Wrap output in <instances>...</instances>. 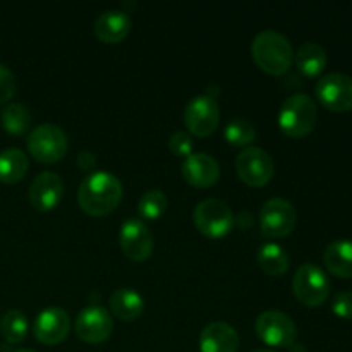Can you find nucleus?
<instances>
[{
    "mask_svg": "<svg viewBox=\"0 0 352 352\" xmlns=\"http://www.w3.org/2000/svg\"><path fill=\"white\" fill-rule=\"evenodd\" d=\"M168 148L177 157H189L192 153V138L184 131H175L168 140Z\"/></svg>",
    "mask_w": 352,
    "mask_h": 352,
    "instance_id": "28",
    "label": "nucleus"
},
{
    "mask_svg": "<svg viewBox=\"0 0 352 352\" xmlns=\"http://www.w3.org/2000/svg\"><path fill=\"white\" fill-rule=\"evenodd\" d=\"M220 122V107L213 95H196L189 100L184 110V124L189 134L198 138H206L215 133Z\"/></svg>",
    "mask_w": 352,
    "mask_h": 352,
    "instance_id": "8",
    "label": "nucleus"
},
{
    "mask_svg": "<svg viewBox=\"0 0 352 352\" xmlns=\"http://www.w3.org/2000/svg\"><path fill=\"white\" fill-rule=\"evenodd\" d=\"M298 213L285 198H272L260 210V229L267 237H285L294 230Z\"/></svg>",
    "mask_w": 352,
    "mask_h": 352,
    "instance_id": "12",
    "label": "nucleus"
},
{
    "mask_svg": "<svg viewBox=\"0 0 352 352\" xmlns=\"http://www.w3.org/2000/svg\"><path fill=\"white\" fill-rule=\"evenodd\" d=\"M236 170L241 181L253 188H260L274 177V158L260 146L244 148L236 158Z\"/></svg>",
    "mask_w": 352,
    "mask_h": 352,
    "instance_id": "10",
    "label": "nucleus"
},
{
    "mask_svg": "<svg viewBox=\"0 0 352 352\" xmlns=\"http://www.w3.org/2000/svg\"><path fill=\"white\" fill-rule=\"evenodd\" d=\"M122 199V182L107 170L91 172L82 179L78 189V203L91 217H105L119 206Z\"/></svg>",
    "mask_w": 352,
    "mask_h": 352,
    "instance_id": "1",
    "label": "nucleus"
},
{
    "mask_svg": "<svg viewBox=\"0 0 352 352\" xmlns=\"http://www.w3.org/2000/svg\"><path fill=\"white\" fill-rule=\"evenodd\" d=\"M315 95L325 109L332 112L352 110V78L344 72H329L315 86Z\"/></svg>",
    "mask_w": 352,
    "mask_h": 352,
    "instance_id": "9",
    "label": "nucleus"
},
{
    "mask_svg": "<svg viewBox=\"0 0 352 352\" xmlns=\"http://www.w3.org/2000/svg\"><path fill=\"white\" fill-rule=\"evenodd\" d=\"M256 138V127L248 119H234L226 126V140L234 146H248Z\"/></svg>",
    "mask_w": 352,
    "mask_h": 352,
    "instance_id": "27",
    "label": "nucleus"
},
{
    "mask_svg": "<svg viewBox=\"0 0 352 352\" xmlns=\"http://www.w3.org/2000/svg\"><path fill=\"white\" fill-rule=\"evenodd\" d=\"M292 291L299 302L309 308H316L329 299L330 280L322 268L313 263H305L296 270Z\"/></svg>",
    "mask_w": 352,
    "mask_h": 352,
    "instance_id": "6",
    "label": "nucleus"
},
{
    "mask_svg": "<svg viewBox=\"0 0 352 352\" xmlns=\"http://www.w3.org/2000/svg\"><path fill=\"white\" fill-rule=\"evenodd\" d=\"M28 330V318L19 309H10L0 318V333L9 344H19L26 339Z\"/></svg>",
    "mask_w": 352,
    "mask_h": 352,
    "instance_id": "25",
    "label": "nucleus"
},
{
    "mask_svg": "<svg viewBox=\"0 0 352 352\" xmlns=\"http://www.w3.org/2000/svg\"><path fill=\"white\" fill-rule=\"evenodd\" d=\"M110 309L113 315L124 322H133L140 318L144 311V299L136 289L120 287L116 289L110 296Z\"/></svg>",
    "mask_w": 352,
    "mask_h": 352,
    "instance_id": "19",
    "label": "nucleus"
},
{
    "mask_svg": "<svg viewBox=\"0 0 352 352\" xmlns=\"http://www.w3.org/2000/svg\"><path fill=\"white\" fill-rule=\"evenodd\" d=\"M28 151L41 164H55L62 160L69 150L67 134L57 124L45 122L34 127L26 140Z\"/></svg>",
    "mask_w": 352,
    "mask_h": 352,
    "instance_id": "4",
    "label": "nucleus"
},
{
    "mask_svg": "<svg viewBox=\"0 0 352 352\" xmlns=\"http://www.w3.org/2000/svg\"><path fill=\"white\" fill-rule=\"evenodd\" d=\"M195 226L203 236L210 239H220L226 237L234 227V213L226 201L219 198H206L196 205Z\"/></svg>",
    "mask_w": 352,
    "mask_h": 352,
    "instance_id": "5",
    "label": "nucleus"
},
{
    "mask_svg": "<svg viewBox=\"0 0 352 352\" xmlns=\"http://www.w3.org/2000/svg\"><path fill=\"white\" fill-rule=\"evenodd\" d=\"M318 109L311 96L306 93H294L282 103L278 112V126L289 138H305L315 129Z\"/></svg>",
    "mask_w": 352,
    "mask_h": 352,
    "instance_id": "3",
    "label": "nucleus"
},
{
    "mask_svg": "<svg viewBox=\"0 0 352 352\" xmlns=\"http://www.w3.org/2000/svg\"><path fill=\"white\" fill-rule=\"evenodd\" d=\"M239 336L236 329L226 322H212L199 333L201 352H237Z\"/></svg>",
    "mask_w": 352,
    "mask_h": 352,
    "instance_id": "18",
    "label": "nucleus"
},
{
    "mask_svg": "<svg viewBox=\"0 0 352 352\" xmlns=\"http://www.w3.org/2000/svg\"><path fill=\"white\" fill-rule=\"evenodd\" d=\"M256 336L270 347H291L298 339V327L287 313L268 309L261 313L254 323Z\"/></svg>",
    "mask_w": 352,
    "mask_h": 352,
    "instance_id": "7",
    "label": "nucleus"
},
{
    "mask_svg": "<svg viewBox=\"0 0 352 352\" xmlns=\"http://www.w3.org/2000/svg\"><path fill=\"white\" fill-rule=\"evenodd\" d=\"M327 270L339 278H352V241L339 239L327 246L323 253Z\"/></svg>",
    "mask_w": 352,
    "mask_h": 352,
    "instance_id": "20",
    "label": "nucleus"
},
{
    "mask_svg": "<svg viewBox=\"0 0 352 352\" xmlns=\"http://www.w3.org/2000/svg\"><path fill=\"white\" fill-rule=\"evenodd\" d=\"M95 162H96L95 155L89 153V151H81L78 157V165L81 168H91L93 165H95Z\"/></svg>",
    "mask_w": 352,
    "mask_h": 352,
    "instance_id": "31",
    "label": "nucleus"
},
{
    "mask_svg": "<svg viewBox=\"0 0 352 352\" xmlns=\"http://www.w3.org/2000/svg\"><path fill=\"white\" fill-rule=\"evenodd\" d=\"M64 196V181L57 172L45 170L33 179L30 186V201L40 212H50Z\"/></svg>",
    "mask_w": 352,
    "mask_h": 352,
    "instance_id": "15",
    "label": "nucleus"
},
{
    "mask_svg": "<svg viewBox=\"0 0 352 352\" xmlns=\"http://www.w3.org/2000/svg\"><path fill=\"white\" fill-rule=\"evenodd\" d=\"M69 332H71L69 313L58 306L45 308L34 320L33 333L38 342L45 344V346H57V344L64 342Z\"/></svg>",
    "mask_w": 352,
    "mask_h": 352,
    "instance_id": "14",
    "label": "nucleus"
},
{
    "mask_svg": "<svg viewBox=\"0 0 352 352\" xmlns=\"http://www.w3.org/2000/svg\"><path fill=\"white\" fill-rule=\"evenodd\" d=\"M119 244L124 256L134 263H143L153 253L151 230L141 219H126L119 230Z\"/></svg>",
    "mask_w": 352,
    "mask_h": 352,
    "instance_id": "11",
    "label": "nucleus"
},
{
    "mask_svg": "<svg viewBox=\"0 0 352 352\" xmlns=\"http://www.w3.org/2000/svg\"><path fill=\"white\" fill-rule=\"evenodd\" d=\"M182 175L195 188H212L220 177V165L212 155L191 153L184 158Z\"/></svg>",
    "mask_w": 352,
    "mask_h": 352,
    "instance_id": "16",
    "label": "nucleus"
},
{
    "mask_svg": "<svg viewBox=\"0 0 352 352\" xmlns=\"http://www.w3.org/2000/svg\"><path fill=\"white\" fill-rule=\"evenodd\" d=\"M0 120H2L3 129L14 136H21L26 133L31 126V113L26 105L23 103H9L3 107L2 113H0Z\"/></svg>",
    "mask_w": 352,
    "mask_h": 352,
    "instance_id": "24",
    "label": "nucleus"
},
{
    "mask_svg": "<svg viewBox=\"0 0 352 352\" xmlns=\"http://www.w3.org/2000/svg\"><path fill=\"white\" fill-rule=\"evenodd\" d=\"M14 352H34V351H31V349H17V351H14Z\"/></svg>",
    "mask_w": 352,
    "mask_h": 352,
    "instance_id": "32",
    "label": "nucleus"
},
{
    "mask_svg": "<svg viewBox=\"0 0 352 352\" xmlns=\"http://www.w3.org/2000/svg\"><path fill=\"white\" fill-rule=\"evenodd\" d=\"M254 352H275V351H268V349H260V351H254Z\"/></svg>",
    "mask_w": 352,
    "mask_h": 352,
    "instance_id": "33",
    "label": "nucleus"
},
{
    "mask_svg": "<svg viewBox=\"0 0 352 352\" xmlns=\"http://www.w3.org/2000/svg\"><path fill=\"white\" fill-rule=\"evenodd\" d=\"M256 260L261 270L272 277H280L289 270V254L275 243L263 244L258 251Z\"/></svg>",
    "mask_w": 352,
    "mask_h": 352,
    "instance_id": "23",
    "label": "nucleus"
},
{
    "mask_svg": "<svg viewBox=\"0 0 352 352\" xmlns=\"http://www.w3.org/2000/svg\"><path fill=\"white\" fill-rule=\"evenodd\" d=\"M332 311L336 313L339 318L352 320V292L342 291L336 294L332 301Z\"/></svg>",
    "mask_w": 352,
    "mask_h": 352,
    "instance_id": "30",
    "label": "nucleus"
},
{
    "mask_svg": "<svg viewBox=\"0 0 352 352\" xmlns=\"http://www.w3.org/2000/svg\"><path fill=\"white\" fill-rule=\"evenodd\" d=\"M133 28V19L120 9H110L100 14L93 23L96 38L103 43H120Z\"/></svg>",
    "mask_w": 352,
    "mask_h": 352,
    "instance_id": "17",
    "label": "nucleus"
},
{
    "mask_svg": "<svg viewBox=\"0 0 352 352\" xmlns=\"http://www.w3.org/2000/svg\"><path fill=\"white\" fill-rule=\"evenodd\" d=\"M17 81L14 72L7 65L0 64V103H7L16 95Z\"/></svg>",
    "mask_w": 352,
    "mask_h": 352,
    "instance_id": "29",
    "label": "nucleus"
},
{
    "mask_svg": "<svg viewBox=\"0 0 352 352\" xmlns=\"http://www.w3.org/2000/svg\"><path fill=\"white\" fill-rule=\"evenodd\" d=\"M251 52L258 67L272 76L285 74L294 60V50L289 38L275 30L260 31L254 36Z\"/></svg>",
    "mask_w": 352,
    "mask_h": 352,
    "instance_id": "2",
    "label": "nucleus"
},
{
    "mask_svg": "<svg viewBox=\"0 0 352 352\" xmlns=\"http://www.w3.org/2000/svg\"><path fill=\"white\" fill-rule=\"evenodd\" d=\"M76 336L86 344H102L112 336L113 320L107 308L100 305H88L78 313L74 323Z\"/></svg>",
    "mask_w": 352,
    "mask_h": 352,
    "instance_id": "13",
    "label": "nucleus"
},
{
    "mask_svg": "<svg viewBox=\"0 0 352 352\" xmlns=\"http://www.w3.org/2000/svg\"><path fill=\"white\" fill-rule=\"evenodd\" d=\"M30 160L19 148H6L0 151V182L16 184L26 175Z\"/></svg>",
    "mask_w": 352,
    "mask_h": 352,
    "instance_id": "22",
    "label": "nucleus"
},
{
    "mask_svg": "<svg viewBox=\"0 0 352 352\" xmlns=\"http://www.w3.org/2000/svg\"><path fill=\"white\" fill-rule=\"evenodd\" d=\"M168 199L160 189H150L138 201V213L144 220H158L165 213Z\"/></svg>",
    "mask_w": 352,
    "mask_h": 352,
    "instance_id": "26",
    "label": "nucleus"
},
{
    "mask_svg": "<svg viewBox=\"0 0 352 352\" xmlns=\"http://www.w3.org/2000/svg\"><path fill=\"white\" fill-rule=\"evenodd\" d=\"M296 65L308 78L320 76L327 67V52L315 41H306L298 48L294 55Z\"/></svg>",
    "mask_w": 352,
    "mask_h": 352,
    "instance_id": "21",
    "label": "nucleus"
}]
</instances>
